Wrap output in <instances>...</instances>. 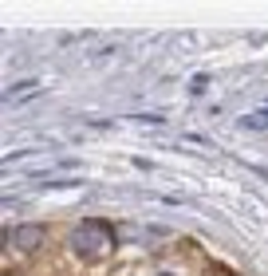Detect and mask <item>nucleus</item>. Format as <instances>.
Listing matches in <instances>:
<instances>
[{"label":"nucleus","mask_w":268,"mask_h":276,"mask_svg":"<svg viewBox=\"0 0 268 276\" xmlns=\"http://www.w3.org/2000/svg\"><path fill=\"white\" fill-rule=\"evenodd\" d=\"M32 241H40L36 229H20V233H16V245H32Z\"/></svg>","instance_id":"1"}]
</instances>
